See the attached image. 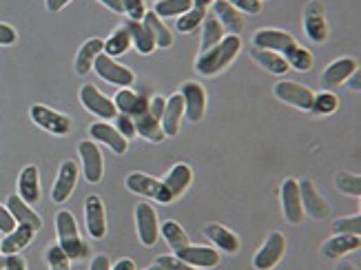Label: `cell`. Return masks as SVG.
<instances>
[{"mask_svg": "<svg viewBox=\"0 0 361 270\" xmlns=\"http://www.w3.org/2000/svg\"><path fill=\"white\" fill-rule=\"evenodd\" d=\"M273 91H275V95L281 102H286L290 106H297V109H302V111H310L312 100H315V93H312L310 89L297 85V82H290V80L277 82Z\"/></svg>", "mask_w": 361, "mask_h": 270, "instance_id": "4fadbf2b", "label": "cell"}, {"mask_svg": "<svg viewBox=\"0 0 361 270\" xmlns=\"http://www.w3.org/2000/svg\"><path fill=\"white\" fill-rule=\"evenodd\" d=\"M16 38H18V34H16V29L0 23V44H13Z\"/></svg>", "mask_w": 361, "mask_h": 270, "instance_id": "f907efd6", "label": "cell"}, {"mask_svg": "<svg viewBox=\"0 0 361 270\" xmlns=\"http://www.w3.org/2000/svg\"><path fill=\"white\" fill-rule=\"evenodd\" d=\"M348 80H350L348 85H350V89H353V91H359V89H361V82H359V80H361V75H359V69H357V71H355V73H353V75L348 78Z\"/></svg>", "mask_w": 361, "mask_h": 270, "instance_id": "6f0895ef", "label": "cell"}, {"mask_svg": "<svg viewBox=\"0 0 361 270\" xmlns=\"http://www.w3.org/2000/svg\"><path fill=\"white\" fill-rule=\"evenodd\" d=\"M333 235H361V217H341L333 221Z\"/></svg>", "mask_w": 361, "mask_h": 270, "instance_id": "7bdbcfd3", "label": "cell"}, {"mask_svg": "<svg viewBox=\"0 0 361 270\" xmlns=\"http://www.w3.org/2000/svg\"><path fill=\"white\" fill-rule=\"evenodd\" d=\"M104 54V42L100 38H91L87 40L82 47H80V51H78L75 56V71L78 75H87L91 69H93V62H96V58Z\"/></svg>", "mask_w": 361, "mask_h": 270, "instance_id": "83f0119b", "label": "cell"}, {"mask_svg": "<svg viewBox=\"0 0 361 270\" xmlns=\"http://www.w3.org/2000/svg\"><path fill=\"white\" fill-rule=\"evenodd\" d=\"M213 16L231 36H238L244 31V16L233 5H228L226 0H215V3H213Z\"/></svg>", "mask_w": 361, "mask_h": 270, "instance_id": "603a6c76", "label": "cell"}, {"mask_svg": "<svg viewBox=\"0 0 361 270\" xmlns=\"http://www.w3.org/2000/svg\"><path fill=\"white\" fill-rule=\"evenodd\" d=\"M300 197H302V209L308 213L312 219H326L331 215V206L324 200V195L317 190V186L310 180L300 182Z\"/></svg>", "mask_w": 361, "mask_h": 270, "instance_id": "7c38bea8", "label": "cell"}, {"mask_svg": "<svg viewBox=\"0 0 361 270\" xmlns=\"http://www.w3.org/2000/svg\"><path fill=\"white\" fill-rule=\"evenodd\" d=\"M215 0H193V7H197V9H207L209 5H213Z\"/></svg>", "mask_w": 361, "mask_h": 270, "instance_id": "680465c9", "label": "cell"}, {"mask_svg": "<svg viewBox=\"0 0 361 270\" xmlns=\"http://www.w3.org/2000/svg\"><path fill=\"white\" fill-rule=\"evenodd\" d=\"M281 211L288 224L297 226L304 219V209H302V197H300V182L288 178L281 184Z\"/></svg>", "mask_w": 361, "mask_h": 270, "instance_id": "30bf717a", "label": "cell"}, {"mask_svg": "<svg viewBox=\"0 0 361 270\" xmlns=\"http://www.w3.org/2000/svg\"><path fill=\"white\" fill-rule=\"evenodd\" d=\"M176 257L193 268H215L219 264V252L215 248H207V246L188 244L186 248L176 252Z\"/></svg>", "mask_w": 361, "mask_h": 270, "instance_id": "ffe728a7", "label": "cell"}, {"mask_svg": "<svg viewBox=\"0 0 361 270\" xmlns=\"http://www.w3.org/2000/svg\"><path fill=\"white\" fill-rule=\"evenodd\" d=\"M93 69H96V73L102 78L104 82L109 85H116V87H131L135 82V78H133V71L127 69V67H122L118 65V62L114 58H109L106 54H100L96 58V62H93Z\"/></svg>", "mask_w": 361, "mask_h": 270, "instance_id": "5b68a950", "label": "cell"}, {"mask_svg": "<svg viewBox=\"0 0 361 270\" xmlns=\"http://www.w3.org/2000/svg\"><path fill=\"white\" fill-rule=\"evenodd\" d=\"M18 197L34 206L40 202V178H38V168L34 164H29L20 171V178H18Z\"/></svg>", "mask_w": 361, "mask_h": 270, "instance_id": "484cf974", "label": "cell"}, {"mask_svg": "<svg viewBox=\"0 0 361 270\" xmlns=\"http://www.w3.org/2000/svg\"><path fill=\"white\" fill-rule=\"evenodd\" d=\"M357 69H359V67H357V62H355L353 58H339V60L333 62V65H328V67L324 69V73H322V78H319V85H322L326 91H328V89H333V87H337V85H343Z\"/></svg>", "mask_w": 361, "mask_h": 270, "instance_id": "ac0fdd59", "label": "cell"}, {"mask_svg": "<svg viewBox=\"0 0 361 270\" xmlns=\"http://www.w3.org/2000/svg\"><path fill=\"white\" fill-rule=\"evenodd\" d=\"M129 47H131V36H129V31L124 29V27H118L111 36H109L104 40V54L109 58H116V56H122V54H127L129 51Z\"/></svg>", "mask_w": 361, "mask_h": 270, "instance_id": "d590c367", "label": "cell"}, {"mask_svg": "<svg viewBox=\"0 0 361 270\" xmlns=\"http://www.w3.org/2000/svg\"><path fill=\"white\" fill-rule=\"evenodd\" d=\"M191 180H193V171H191V166H186V164H176L173 168L169 171V176H166L162 182H164V186L169 188L171 197L178 200V197L184 193V190L188 188Z\"/></svg>", "mask_w": 361, "mask_h": 270, "instance_id": "f1b7e54d", "label": "cell"}, {"mask_svg": "<svg viewBox=\"0 0 361 270\" xmlns=\"http://www.w3.org/2000/svg\"><path fill=\"white\" fill-rule=\"evenodd\" d=\"M36 231L27 226V224H18L11 233H7V237L0 242V255H18L23 248H27L31 242H34Z\"/></svg>", "mask_w": 361, "mask_h": 270, "instance_id": "d4e9b609", "label": "cell"}, {"mask_svg": "<svg viewBox=\"0 0 361 270\" xmlns=\"http://www.w3.org/2000/svg\"><path fill=\"white\" fill-rule=\"evenodd\" d=\"M56 231H58V246L65 250V255L71 262L85 259L89 255V248L80 240V233H78L75 217L69 211H60L56 215Z\"/></svg>", "mask_w": 361, "mask_h": 270, "instance_id": "7a4b0ae2", "label": "cell"}, {"mask_svg": "<svg viewBox=\"0 0 361 270\" xmlns=\"http://www.w3.org/2000/svg\"><path fill=\"white\" fill-rule=\"evenodd\" d=\"M250 58H253L259 67H264L266 71H271V73H286L290 67H288V62L284 60V56L277 54V51H269V49H253L250 51Z\"/></svg>", "mask_w": 361, "mask_h": 270, "instance_id": "d6a6232c", "label": "cell"}, {"mask_svg": "<svg viewBox=\"0 0 361 270\" xmlns=\"http://www.w3.org/2000/svg\"><path fill=\"white\" fill-rule=\"evenodd\" d=\"M228 5H233L240 13H259L262 11V0H226Z\"/></svg>", "mask_w": 361, "mask_h": 270, "instance_id": "c3c4849f", "label": "cell"}, {"mask_svg": "<svg viewBox=\"0 0 361 270\" xmlns=\"http://www.w3.org/2000/svg\"><path fill=\"white\" fill-rule=\"evenodd\" d=\"M240 47H242L240 36H224L215 47H211V49L200 54V58L195 62L197 73H202V75H217L219 71H224L231 65V62L235 60V56L240 54Z\"/></svg>", "mask_w": 361, "mask_h": 270, "instance_id": "6da1fadb", "label": "cell"}, {"mask_svg": "<svg viewBox=\"0 0 361 270\" xmlns=\"http://www.w3.org/2000/svg\"><path fill=\"white\" fill-rule=\"evenodd\" d=\"M284 252H286V237L275 231L266 237L264 246L255 252L253 266L257 270H273L281 262V257H284Z\"/></svg>", "mask_w": 361, "mask_h": 270, "instance_id": "277c9868", "label": "cell"}, {"mask_svg": "<svg viewBox=\"0 0 361 270\" xmlns=\"http://www.w3.org/2000/svg\"><path fill=\"white\" fill-rule=\"evenodd\" d=\"M89 133H91L93 140L102 142V145H106L109 149H111L114 153H118V155L127 153V149H129V140H127V137H122V135L118 133L116 126L106 124V122H96V124H91Z\"/></svg>", "mask_w": 361, "mask_h": 270, "instance_id": "44dd1931", "label": "cell"}, {"mask_svg": "<svg viewBox=\"0 0 361 270\" xmlns=\"http://www.w3.org/2000/svg\"><path fill=\"white\" fill-rule=\"evenodd\" d=\"M111 270H135V264L131 259H120Z\"/></svg>", "mask_w": 361, "mask_h": 270, "instance_id": "9f6ffc18", "label": "cell"}, {"mask_svg": "<svg viewBox=\"0 0 361 270\" xmlns=\"http://www.w3.org/2000/svg\"><path fill=\"white\" fill-rule=\"evenodd\" d=\"M31 120H34L40 129L49 131L54 135H67L71 131V118L58 113V111L44 106V104H34L31 106Z\"/></svg>", "mask_w": 361, "mask_h": 270, "instance_id": "52a82bcc", "label": "cell"}, {"mask_svg": "<svg viewBox=\"0 0 361 270\" xmlns=\"http://www.w3.org/2000/svg\"><path fill=\"white\" fill-rule=\"evenodd\" d=\"M44 3H47V9L49 11H60L62 7H67L71 0H44Z\"/></svg>", "mask_w": 361, "mask_h": 270, "instance_id": "11a10c76", "label": "cell"}, {"mask_svg": "<svg viewBox=\"0 0 361 270\" xmlns=\"http://www.w3.org/2000/svg\"><path fill=\"white\" fill-rule=\"evenodd\" d=\"M184 118V100L180 93H173L171 98H166V104H164V113H162V131L164 135L169 137H176L180 133V122Z\"/></svg>", "mask_w": 361, "mask_h": 270, "instance_id": "7402d4cb", "label": "cell"}, {"mask_svg": "<svg viewBox=\"0 0 361 270\" xmlns=\"http://www.w3.org/2000/svg\"><path fill=\"white\" fill-rule=\"evenodd\" d=\"M124 29L129 31V36H131V44H135V49L140 54H153L155 51V40L151 36V31L145 27L142 20H127V25H124Z\"/></svg>", "mask_w": 361, "mask_h": 270, "instance_id": "f546056e", "label": "cell"}, {"mask_svg": "<svg viewBox=\"0 0 361 270\" xmlns=\"http://www.w3.org/2000/svg\"><path fill=\"white\" fill-rule=\"evenodd\" d=\"M359 246H361L359 235H333L331 240L324 242L322 257L324 259H339L353 250H359Z\"/></svg>", "mask_w": 361, "mask_h": 270, "instance_id": "cb8c5ba5", "label": "cell"}, {"mask_svg": "<svg viewBox=\"0 0 361 270\" xmlns=\"http://www.w3.org/2000/svg\"><path fill=\"white\" fill-rule=\"evenodd\" d=\"M337 270H357V266H353V264H348V262H341Z\"/></svg>", "mask_w": 361, "mask_h": 270, "instance_id": "91938a15", "label": "cell"}, {"mask_svg": "<svg viewBox=\"0 0 361 270\" xmlns=\"http://www.w3.org/2000/svg\"><path fill=\"white\" fill-rule=\"evenodd\" d=\"M0 270H5V255H0Z\"/></svg>", "mask_w": 361, "mask_h": 270, "instance_id": "94428289", "label": "cell"}, {"mask_svg": "<svg viewBox=\"0 0 361 270\" xmlns=\"http://www.w3.org/2000/svg\"><path fill=\"white\" fill-rule=\"evenodd\" d=\"M160 233L166 240V244L173 248V252H178V250H182V248H186L188 244H191V242H188V235L184 233V228L173 219L164 221V224L160 226Z\"/></svg>", "mask_w": 361, "mask_h": 270, "instance_id": "e575fe53", "label": "cell"}, {"mask_svg": "<svg viewBox=\"0 0 361 270\" xmlns=\"http://www.w3.org/2000/svg\"><path fill=\"white\" fill-rule=\"evenodd\" d=\"M204 235L209 237V242H213L219 250H224V252H238L240 250V240H238V235L226 231L224 226H219V224H209L207 228H204Z\"/></svg>", "mask_w": 361, "mask_h": 270, "instance_id": "4dcf8cb0", "label": "cell"}, {"mask_svg": "<svg viewBox=\"0 0 361 270\" xmlns=\"http://www.w3.org/2000/svg\"><path fill=\"white\" fill-rule=\"evenodd\" d=\"M155 266H158L160 270H197V268L184 264L182 259H178L173 255H160L158 259H155Z\"/></svg>", "mask_w": 361, "mask_h": 270, "instance_id": "f6af8a7d", "label": "cell"}, {"mask_svg": "<svg viewBox=\"0 0 361 270\" xmlns=\"http://www.w3.org/2000/svg\"><path fill=\"white\" fill-rule=\"evenodd\" d=\"M142 23L151 31L155 47H171V44H173V34H171V29L162 23L160 16H155V11H147Z\"/></svg>", "mask_w": 361, "mask_h": 270, "instance_id": "836d02e7", "label": "cell"}, {"mask_svg": "<svg viewBox=\"0 0 361 270\" xmlns=\"http://www.w3.org/2000/svg\"><path fill=\"white\" fill-rule=\"evenodd\" d=\"M98 3H102L104 7H109V9H111V11H116V13H124L122 0H98Z\"/></svg>", "mask_w": 361, "mask_h": 270, "instance_id": "db71d44e", "label": "cell"}, {"mask_svg": "<svg viewBox=\"0 0 361 270\" xmlns=\"http://www.w3.org/2000/svg\"><path fill=\"white\" fill-rule=\"evenodd\" d=\"M85 217H87V231L93 240H102L106 235V213L104 204L98 195H89L85 200Z\"/></svg>", "mask_w": 361, "mask_h": 270, "instance_id": "2e32d148", "label": "cell"}, {"mask_svg": "<svg viewBox=\"0 0 361 270\" xmlns=\"http://www.w3.org/2000/svg\"><path fill=\"white\" fill-rule=\"evenodd\" d=\"M47 262H49L51 270H71V259L65 255V250L58 244L49 246V250H47Z\"/></svg>", "mask_w": 361, "mask_h": 270, "instance_id": "ee69618b", "label": "cell"}, {"mask_svg": "<svg viewBox=\"0 0 361 270\" xmlns=\"http://www.w3.org/2000/svg\"><path fill=\"white\" fill-rule=\"evenodd\" d=\"M133 122H135V133H137V135H142L147 142H153V145H160V142L166 137L164 131H162L160 120H158V118H153V116L149 113V111H147V113L140 116V118H135Z\"/></svg>", "mask_w": 361, "mask_h": 270, "instance_id": "1f68e13d", "label": "cell"}, {"mask_svg": "<svg viewBox=\"0 0 361 270\" xmlns=\"http://www.w3.org/2000/svg\"><path fill=\"white\" fill-rule=\"evenodd\" d=\"M149 270H160V268H158V266H155V264H153V266H151Z\"/></svg>", "mask_w": 361, "mask_h": 270, "instance_id": "6125c7cd", "label": "cell"}, {"mask_svg": "<svg viewBox=\"0 0 361 270\" xmlns=\"http://www.w3.org/2000/svg\"><path fill=\"white\" fill-rule=\"evenodd\" d=\"M127 188L131 190V193L145 195V197L155 200V202H160V204L173 202V197H171V193H169V188L164 186V182L155 180L151 176H145V173H131V176L127 178Z\"/></svg>", "mask_w": 361, "mask_h": 270, "instance_id": "3957f363", "label": "cell"}, {"mask_svg": "<svg viewBox=\"0 0 361 270\" xmlns=\"http://www.w3.org/2000/svg\"><path fill=\"white\" fill-rule=\"evenodd\" d=\"M149 100L151 98H145V95H137L135 91L131 89H120L114 98V104L118 109V113L122 116H129V118H140L142 113L149 111Z\"/></svg>", "mask_w": 361, "mask_h": 270, "instance_id": "d6986e66", "label": "cell"}, {"mask_svg": "<svg viewBox=\"0 0 361 270\" xmlns=\"http://www.w3.org/2000/svg\"><path fill=\"white\" fill-rule=\"evenodd\" d=\"M124 13L129 16V20H142L145 18V0H122Z\"/></svg>", "mask_w": 361, "mask_h": 270, "instance_id": "bcb514c9", "label": "cell"}, {"mask_svg": "<svg viewBox=\"0 0 361 270\" xmlns=\"http://www.w3.org/2000/svg\"><path fill=\"white\" fill-rule=\"evenodd\" d=\"M78 153H80V160H82V168H85V180L91 184H98L102 180V173H104V162H102V151L98 149L96 142H80L78 145Z\"/></svg>", "mask_w": 361, "mask_h": 270, "instance_id": "8fae6325", "label": "cell"}, {"mask_svg": "<svg viewBox=\"0 0 361 270\" xmlns=\"http://www.w3.org/2000/svg\"><path fill=\"white\" fill-rule=\"evenodd\" d=\"M135 224H137V237L142 246H155L160 237V224H158V213L151 204H137L135 206Z\"/></svg>", "mask_w": 361, "mask_h": 270, "instance_id": "8992f818", "label": "cell"}, {"mask_svg": "<svg viewBox=\"0 0 361 270\" xmlns=\"http://www.w3.org/2000/svg\"><path fill=\"white\" fill-rule=\"evenodd\" d=\"M89 270H111V264H109V259L104 255H98L91 259V268Z\"/></svg>", "mask_w": 361, "mask_h": 270, "instance_id": "f5cc1de1", "label": "cell"}, {"mask_svg": "<svg viewBox=\"0 0 361 270\" xmlns=\"http://www.w3.org/2000/svg\"><path fill=\"white\" fill-rule=\"evenodd\" d=\"M337 106H339L337 95L331 93V91H322V93L315 95V100H312L310 111H312L315 116H331V113H335V111H337Z\"/></svg>", "mask_w": 361, "mask_h": 270, "instance_id": "ab89813d", "label": "cell"}, {"mask_svg": "<svg viewBox=\"0 0 361 270\" xmlns=\"http://www.w3.org/2000/svg\"><path fill=\"white\" fill-rule=\"evenodd\" d=\"M180 95L184 100V116L191 122H200L204 118V111H207V93H204V87L197 82H184Z\"/></svg>", "mask_w": 361, "mask_h": 270, "instance_id": "5bb4252c", "label": "cell"}, {"mask_svg": "<svg viewBox=\"0 0 361 270\" xmlns=\"http://www.w3.org/2000/svg\"><path fill=\"white\" fill-rule=\"evenodd\" d=\"M253 44H255V49H269V51L284 54L286 49H290L293 44H297V40L290 34H286V31L259 29L257 34L253 36Z\"/></svg>", "mask_w": 361, "mask_h": 270, "instance_id": "e0dca14e", "label": "cell"}, {"mask_svg": "<svg viewBox=\"0 0 361 270\" xmlns=\"http://www.w3.org/2000/svg\"><path fill=\"white\" fill-rule=\"evenodd\" d=\"M7 211L11 213V217L16 219V224H27V226H31L36 233L42 228V219H40V215L31 209L29 204H25L18 195H11L9 200H7Z\"/></svg>", "mask_w": 361, "mask_h": 270, "instance_id": "4316f807", "label": "cell"}, {"mask_svg": "<svg viewBox=\"0 0 361 270\" xmlns=\"http://www.w3.org/2000/svg\"><path fill=\"white\" fill-rule=\"evenodd\" d=\"M188 9H193V0H158L153 7L155 16L160 18H173V16H182Z\"/></svg>", "mask_w": 361, "mask_h": 270, "instance_id": "74e56055", "label": "cell"}, {"mask_svg": "<svg viewBox=\"0 0 361 270\" xmlns=\"http://www.w3.org/2000/svg\"><path fill=\"white\" fill-rule=\"evenodd\" d=\"M13 217H11V213L7 211V206H3L0 204V233H11L13 231Z\"/></svg>", "mask_w": 361, "mask_h": 270, "instance_id": "681fc988", "label": "cell"}, {"mask_svg": "<svg viewBox=\"0 0 361 270\" xmlns=\"http://www.w3.org/2000/svg\"><path fill=\"white\" fill-rule=\"evenodd\" d=\"M224 36H226V31L222 25H219L215 16H207V18H204V31H202V51L215 47Z\"/></svg>", "mask_w": 361, "mask_h": 270, "instance_id": "8d00e7d4", "label": "cell"}, {"mask_svg": "<svg viewBox=\"0 0 361 270\" xmlns=\"http://www.w3.org/2000/svg\"><path fill=\"white\" fill-rule=\"evenodd\" d=\"M5 270H27L25 259L18 255H5Z\"/></svg>", "mask_w": 361, "mask_h": 270, "instance_id": "816d5d0a", "label": "cell"}, {"mask_svg": "<svg viewBox=\"0 0 361 270\" xmlns=\"http://www.w3.org/2000/svg\"><path fill=\"white\" fill-rule=\"evenodd\" d=\"M80 102L87 111H91L93 116H98L102 120H111L118 116V109L114 100H109L102 91H98L93 85H85L80 89Z\"/></svg>", "mask_w": 361, "mask_h": 270, "instance_id": "ba28073f", "label": "cell"}, {"mask_svg": "<svg viewBox=\"0 0 361 270\" xmlns=\"http://www.w3.org/2000/svg\"><path fill=\"white\" fill-rule=\"evenodd\" d=\"M337 188L343 195L359 197L361 195V178L355 173H339L337 176Z\"/></svg>", "mask_w": 361, "mask_h": 270, "instance_id": "b9f144b4", "label": "cell"}, {"mask_svg": "<svg viewBox=\"0 0 361 270\" xmlns=\"http://www.w3.org/2000/svg\"><path fill=\"white\" fill-rule=\"evenodd\" d=\"M78 176H80V168H78L75 162L71 160H65L58 168V178H56V184H54V190H51V197L56 204H65L73 188H75V182H78Z\"/></svg>", "mask_w": 361, "mask_h": 270, "instance_id": "9a60e30c", "label": "cell"}, {"mask_svg": "<svg viewBox=\"0 0 361 270\" xmlns=\"http://www.w3.org/2000/svg\"><path fill=\"white\" fill-rule=\"evenodd\" d=\"M304 29H306V36L312 42H326L328 40V23H326V13H324V5L319 0H310L306 5L304 11Z\"/></svg>", "mask_w": 361, "mask_h": 270, "instance_id": "9c48e42d", "label": "cell"}, {"mask_svg": "<svg viewBox=\"0 0 361 270\" xmlns=\"http://www.w3.org/2000/svg\"><path fill=\"white\" fill-rule=\"evenodd\" d=\"M204 18H207V11L193 7V9H188L186 13L180 16L178 29L182 31V34H191V31H195V29L204 23Z\"/></svg>", "mask_w": 361, "mask_h": 270, "instance_id": "60d3db41", "label": "cell"}, {"mask_svg": "<svg viewBox=\"0 0 361 270\" xmlns=\"http://www.w3.org/2000/svg\"><path fill=\"white\" fill-rule=\"evenodd\" d=\"M116 129H118V133H120L122 137H127V140L135 137V122H133V118H129V116L118 113V116H116Z\"/></svg>", "mask_w": 361, "mask_h": 270, "instance_id": "7dc6e473", "label": "cell"}, {"mask_svg": "<svg viewBox=\"0 0 361 270\" xmlns=\"http://www.w3.org/2000/svg\"><path fill=\"white\" fill-rule=\"evenodd\" d=\"M281 56H284V60L288 62V67H290V69H297V71H308V69L312 67V56H310V51H306L300 42L293 44L290 49H286Z\"/></svg>", "mask_w": 361, "mask_h": 270, "instance_id": "f35d334b", "label": "cell"}]
</instances>
